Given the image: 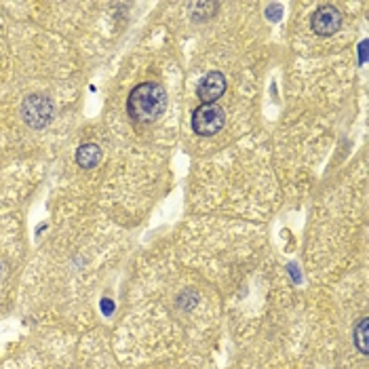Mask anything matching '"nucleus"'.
<instances>
[{
	"label": "nucleus",
	"instance_id": "f257e3e1",
	"mask_svg": "<svg viewBox=\"0 0 369 369\" xmlns=\"http://www.w3.org/2000/svg\"><path fill=\"white\" fill-rule=\"evenodd\" d=\"M167 108V91L160 83L148 81L137 85L127 100V112L135 123H154Z\"/></svg>",
	"mask_w": 369,
	"mask_h": 369
},
{
	"label": "nucleus",
	"instance_id": "f03ea898",
	"mask_svg": "<svg viewBox=\"0 0 369 369\" xmlns=\"http://www.w3.org/2000/svg\"><path fill=\"white\" fill-rule=\"evenodd\" d=\"M226 124V115L218 104H201L194 115H192V129L199 135H216L224 129Z\"/></svg>",
	"mask_w": 369,
	"mask_h": 369
},
{
	"label": "nucleus",
	"instance_id": "7ed1b4c3",
	"mask_svg": "<svg viewBox=\"0 0 369 369\" xmlns=\"http://www.w3.org/2000/svg\"><path fill=\"white\" fill-rule=\"evenodd\" d=\"M21 117L32 129H42L53 119V104L47 95H30L21 104Z\"/></svg>",
	"mask_w": 369,
	"mask_h": 369
},
{
	"label": "nucleus",
	"instance_id": "20e7f679",
	"mask_svg": "<svg viewBox=\"0 0 369 369\" xmlns=\"http://www.w3.org/2000/svg\"><path fill=\"white\" fill-rule=\"evenodd\" d=\"M310 25L319 36H334L342 25V13L334 4H323L315 11Z\"/></svg>",
	"mask_w": 369,
	"mask_h": 369
},
{
	"label": "nucleus",
	"instance_id": "39448f33",
	"mask_svg": "<svg viewBox=\"0 0 369 369\" xmlns=\"http://www.w3.org/2000/svg\"><path fill=\"white\" fill-rule=\"evenodd\" d=\"M226 91V76L222 72H209L197 87V95L203 104H216Z\"/></svg>",
	"mask_w": 369,
	"mask_h": 369
},
{
	"label": "nucleus",
	"instance_id": "423d86ee",
	"mask_svg": "<svg viewBox=\"0 0 369 369\" xmlns=\"http://www.w3.org/2000/svg\"><path fill=\"white\" fill-rule=\"evenodd\" d=\"M102 148L95 146V144H85L76 150V163L83 167V169H93L102 163Z\"/></svg>",
	"mask_w": 369,
	"mask_h": 369
},
{
	"label": "nucleus",
	"instance_id": "0eeeda50",
	"mask_svg": "<svg viewBox=\"0 0 369 369\" xmlns=\"http://www.w3.org/2000/svg\"><path fill=\"white\" fill-rule=\"evenodd\" d=\"M355 346L359 348V353L369 355V319L363 317L357 325H355Z\"/></svg>",
	"mask_w": 369,
	"mask_h": 369
},
{
	"label": "nucleus",
	"instance_id": "6e6552de",
	"mask_svg": "<svg viewBox=\"0 0 369 369\" xmlns=\"http://www.w3.org/2000/svg\"><path fill=\"white\" fill-rule=\"evenodd\" d=\"M0 272H2V266H0Z\"/></svg>",
	"mask_w": 369,
	"mask_h": 369
}]
</instances>
